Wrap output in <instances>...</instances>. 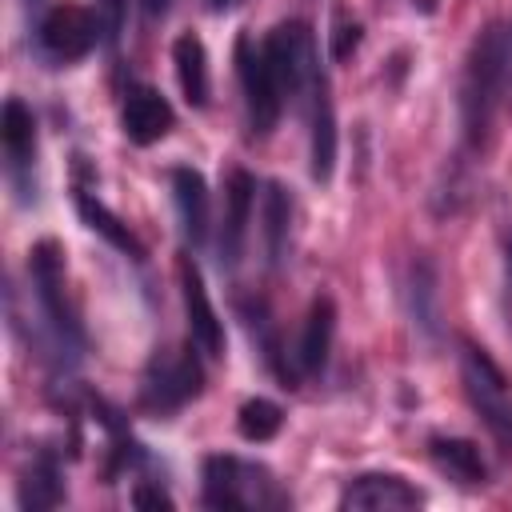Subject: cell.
<instances>
[{
    "mask_svg": "<svg viewBox=\"0 0 512 512\" xmlns=\"http://www.w3.org/2000/svg\"><path fill=\"white\" fill-rule=\"evenodd\" d=\"M288 212H292V204H288L284 188L272 184L268 196H264V240H268V260L272 264L284 256V244H288Z\"/></svg>",
    "mask_w": 512,
    "mask_h": 512,
    "instance_id": "obj_20",
    "label": "cell"
},
{
    "mask_svg": "<svg viewBox=\"0 0 512 512\" xmlns=\"http://www.w3.org/2000/svg\"><path fill=\"white\" fill-rule=\"evenodd\" d=\"M432 460H436L448 476H456L460 484H484V476H488V468H484V460H480V448H476L472 440L436 436V440H432Z\"/></svg>",
    "mask_w": 512,
    "mask_h": 512,
    "instance_id": "obj_17",
    "label": "cell"
},
{
    "mask_svg": "<svg viewBox=\"0 0 512 512\" xmlns=\"http://www.w3.org/2000/svg\"><path fill=\"white\" fill-rule=\"evenodd\" d=\"M28 268H32L36 300H40V308H44V316H48L56 340L68 344V348H80L84 336H80V320H76V308H72V296H68V276H64V256H60V248H56L52 240H40V244L32 248Z\"/></svg>",
    "mask_w": 512,
    "mask_h": 512,
    "instance_id": "obj_5",
    "label": "cell"
},
{
    "mask_svg": "<svg viewBox=\"0 0 512 512\" xmlns=\"http://www.w3.org/2000/svg\"><path fill=\"white\" fill-rule=\"evenodd\" d=\"M332 332H336V304L328 296H316L304 320V336H300V368L304 372H320L332 348Z\"/></svg>",
    "mask_w": 512,
    "mask_h": 512,
    "instance_id": "obj_16",
    "label": "cell"
},
{
    "mask_svg": "<svg viewBox=\"0 0 512 512\" xmlns=\"http://www.w3.org/2000/svg\"><path fill=\"white\" fill-rule=\"evenodd\" d=\"M304 104H308V132H312V176L328 180L332 176V160H336V120H332V96H328V80L316 68L304 88H300Z\"/></svg>",
    "mask_w": 512,
    "mask_h": 512,
    "instance_id": "obj_9",
    "label": "cell"
},
{
    "mask_svg": "<svg viewBox=\"0 0 512 512\" xmlns=\"http://www.w3.org/2000/svg\"><path fill=\"white\" fill-rule=\"evenodd\" d=\"M176 276H180V296H184V316H188V332H192V344L208 356H224V324L208 300V288L200 280V268L192 256H180L176 260Z\"/></svg>",
    "mask_w": 512,
    "mask_h": 512,
    "instance_id": "obj_8",
    "label": "cell"
},
{
    "mask_svg": "<svg viewBox=\"0 0 512 512\" xmlns=\"http://www.w3.org/2000/svg\"><path fill=\"white\" fill-rule=\"evenodd\" d=\"M132 504H136V508H172V496H164V492H152V488H136Z\"/></svg>",
    "mask_w": 512,
    "mask_h": 512,
    "instance_id": "obj_24",
    "label": "cell"
},
{
    "mask_svg": "<svg viewBox=\"0 0 512 512\" xmlns=\"http://www.w3.org/2000/svg\"><path fill=\"white\" fill-rule=\"evenodd\" d=\"M60 496H64L60 472H56V464L48 456H40L28 468V480L20 484V504L24 508H52V504H60Z\"/></svg>",
    "mask_w": 512,
    "mask_h": 512,
    "instance_id": "obj_19",
    "label": "cell"
},
{
    "mask_svg": "<svg viewBox=\"0 0 512 512\" xmlns=\"http://www.w3.org/2000/svg\"><path fill=\"white\" fill-rule=\"evenodd\" d=\"M236 64H240V84H244V108H248V124L256 136H268L284 112V80L264 48V40L256 44L252 36H240L236 44Z\"/></svg>",
    "mask_w": 512,
    "mask_h": 512,
    "instance_id": "obj_4",
    "label": "cell"
},
{
    "mask_svg": "<svg viewBox=\"0 0 512 512\" xmlns=\"http://www.w3.org/2000/svg\"><path fill=\"white\" fill-rule=\"evenodd\" d=\"M504 300H508V320H512V236L504 244Z\"/></svg>",
    "mask_w": 512,
    "mask_h": 512,
    "instance_id": "obj_25",
    "label": "cell"
},
{
    "mask_svg": "<svg viewBox=\"0 0 512 512\" xmlns=\"http://www.w3.org/2000/svg\"><path fill=\"white\" fill-rule=\"evenodd\" d=\"M224 204H228V216H224V232H220V252L228 264H236V256L244 248L248 220H252V204H256V180L244 168H232L228 188H224Z\"/></svg>",
    "mask_w": 512,
    "mask_h": 512,
    "instance_id": "obj_12",
    "label": "cell"
},
{
    "mask_svg": "<svg viewBox=\"0 0 512 512\" xmlns=\"http://www.w3.org/2000/svg\"><path fill=\"white\" fill-rule=\"evenodd\" d=\"M124 132H128V140L132 144H156V140H164L168 132H172V124H176V116H172V104L156 92V88H148V84H136V88H128V96H124Z\"/></svg>",
    "mask_w": 512,
    "mask_h": 512,
    "instance_id": "obj_11",
    "label": "cell"
},
{
    "mask_svg": "<svg viewBox=\"0 0 512 512\" xmlns=\"http://www.w3.org/2000/svg\"><path fill=\"white\" fill-rule=\"evenodd\" d=\"M172 64H176V80H180L184 100L196 104V108H204L208 104V52H204L200 36H192V32L176 36Z\"/></svg>",
    "mask_w": 512,
    "mask_h": 512,
    "instance_id": "obj_15",
    "label": "cell"
},
{
    "mask_svg": "<svg viewBox=\"0 0 512 512\" xmlns=\"http://www.w3.org/2000/svg\"><path fill=\"white\" fill-rule=\"evenodd\" d=\"M508 64H512V36L508 28L492 24L476 36L468 64H464V80H460V120H464V136L472 148H480L488 140V128L496 120V108L504 100V84H508Z\"/></svg>",
    "mask_w": 512,
    "mask_h": 512,
    "instance_id": "obj_1",
    "label": "cell"
},
{
    "mask_svg": "<svg viewBox=\"0 0 512 512\" xmlns=\"http://www.w3.org/2000/svg\"><path fill=\"white\" fill-rule=\"evenodd\" d=\"M416 504L420 492L396 472H364L340 496V508H356V512H404Z\"/></svg>",
    "mask_w": 512,
    "mask_h": 512,
    "instance_id": "obj_10",
    "label": "cell"
},
{
    "mask_svg": "<svg viewBox=\"0 0 512 512\" xmlns=\"http://www.w3.org/2000/svg\"><path fill=\"white\" fill-rule=\"evenodd\" d=\"M140 4H144V12H148V16H160V12L168 8V0H140Z\"/></svg>",
    "mask_w": 512,
    "mask_h": 512,
    "instance_id": "obj_26",
    "label": "cell"
},
{
    "mask_svg": "<svg viewBox=\"0 0 512 512\" xmlns=\"http://www.w3.org/2000/svg\"><path fill=\"white\" fill-rule=\"evenodd\" d=\"M76 208H80L84 224H88L92 232H100L112 248H120V252H128V256H136V260L144 256V248H140V240L128 232V224H120V216H112V212H108L92 192H84V188H80V192H76Z\"/></svg>",
    "mask_w": 512,
    "mask_h": 512,
    "instance_id": "obj_18",
    "label": "cell"
},
{
    "mask_svg": "<svg viewBox=\"0 0 512 512\" xmlns=\"http://www.w3.org/2000/svg\"><path fill=\"white\" fill-rule=\"evenodd\" d=\"M100 20L80 4H56L40 24V44L56 60H80L96 48Z\"/></svg>",
    "mask_w": 512,
    "mask_h": 512,
    "instance_id": "obj_7",
    "label": "cell"
},
{
    "mask_svg": "<svg viewBox=\"0 0 512 512\" xmlns=\"http://www.w3.org/2000/svg\"><path fill=\"white\" fill-rule=\"evenodd\" d=\"M0 136H4V152H8V164L12 172H28L32 160H36V120L28 112V104L20 96H12L4 104V116H0Z\"/></svg>",
    "mask_w": 512,
    "mask_h": 512,
    "instance_id": "obj_13",
    "label": "cell"
},
{
    "mask_svg": "<svg viewBox=\"0 0 512 512\" xmlns=\"http://www.w3.org/2000/svg\"><path fill=\"white\" fill-rule=\"evenodd\" d=\"M208 4H212V8H232L236 0H208Z\"/></svg>",
    "mask_w": 512,
    "mask_h": 512,
    "instance_id": "obj_27",
    "label": "cell"
},
{
    "mask_svg": "<svg viewBox=\"0 0 512 512\" xmlns=\"http://www.w3.org/2000/svg\"><path fill=\"white\" fill-rule=\"evenodd\" d=\"M356 40H360V28H356V24H340L332 52H336V56H348V48H356Z\"/></svg>",
    "mask_w": 512,
    "mask_h": 512,
    "instance_id": "obj_23",
    "label": "cell"
},
{
    "mask_svg": "<svg viewBox=\"0 0 512 512\" xmlns=\"http://www.w3.org/2000/svg\"><path fill=\"white\" fill-rule=\"evenodd\" d=\"M204 372L192 356V348H176V352H156L144 368V384H140V400L152 412H176L188 400L200 396Z\"/></svg>",
    "mask_w": 512,
    "mask_h": 512,
    "instance_id": "obj_6",
    "label": "cell"
},
{
    "mask_svg": "<svg viewBox=\"0 0 512 512\" xmlns=\"http://www.w3.org/2000/svg\"><path fill=\"white\" fill-rule=\"evenodd\" d=\"M460 380H464L468 404L484 420L488 436L500 444V452H512V392H508V380L496 368V360L484 348L468 344L460 356Z\"/></svg>",
    "mask_w": 512,
    "mask_h": 512,
    "instance_id": "obj_3",
    "label": "cell"
},
{
    "mask_svg": "<svg viewBox=\"0 0 512 512\" xmlns=\"http://www.w3.org/2000/svg\"><path fill=\"white\" fill-rule=\"evenodd\" d=\"M280 408L272 404V400H248L244 408H240V416H236V428H240V436L244 440H272L276 432H280Z\"/></svg>",
    "mask_w": 512,
    "mask_h": 512,
    "instance_id": "obj_21",
    "label": "cell"
},
{
    "mask_svg": "<svg viewBox=\"0 0 512 512\" xmlns=\"http://www.w3.org/2000/svg\"><path fill=\"white\" fill-rule=\"evenodd\" d=\"M96 20H100V32L108 36V40H116L120 36V24H124V0H96Z\"/></svg>",
    "mask_w": 512,
    "mask_h": 512,
    "instance_id": "obj_22",
    "label": "cell"
},
{
    "mask_svg": "<svg viewBox=\"0 0 512 512\" xmlns=\"http://www.w3.org/2000/svg\"><path fill=\"white\" fill-rule=\"evenodd\" d=\"M204 504L224 512H268L284 508L288 496L272 480L268 468L240 456H208L204 460Z\"/></svg>",
    "mask_w": 512,
    "mask_h": 512,
    "instance_id": "obj_2",
    "label": "cell"
},
{
    "mask_svg": "<svg viewBox=\"0 0 512 512\" xmlns=\"http://www.w3.org/2000/svg\"><path fill=\"white\" fill-rule=\"evenodd\" d=\"M172 196H176L180 224H184L188 240L204 244V236H208V188H204V176L196 168H176L172 172Z\"/></svg>",
    "mask_w": 512,
    "mask_h": 512,
    "instance_id": "obj_14",
    "label": "cell"
}]
</instances>
